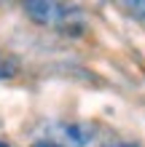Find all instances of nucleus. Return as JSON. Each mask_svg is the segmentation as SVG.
<instances>
[{
	"label": "nucleus",
	"instance_id": "obj_1",
	"mask_svg": "<svg viewBox=\"0 0 145 147\" xmlns=\"http://www.w3.org/2000/svg\"><path fill=\"white\" fill-rule=\"evenodd\" d=\"M30 19L35 24H54L57 13H59V3L57 0H24Z\"/></svg>",
	"mask_w": 145,
	"mask_h": 147
},
{
	"label": "nucleus",
	"instance_id": "obj_2",
	"mask_svg": "<svg viewBox=\"0 0 145 147\" xmlns=\"http://www.w3.org/2000/svg\"><path fill=\"white\" fill-rule=\"evenodd\" d=\"M54 24L59 27V32H67V35H81L83 32V16L73 5H59V13H57Z\"/></svg>",
	"mask_w": 145,
	"mask_h": 147
},
{
	"label": "nucleus",
	"instance_id": "obj_3",
	"mask_svg": "<svg viewBox=\"0 0 145 147\" xmlns=\"http://www.w3.org/2000/svg\"><path fill=\"white\" fill-rule=\"evenodd\" d=\"M91 134L94 128L91 126H83V123H75V126H65L62 128V139L70 144V147H83L91 142Z\"/></svg>",
	"mask_w": 145,
	"mask_h": 147
},
{
	"label": "nucleus",
	"instance_id": "obj_4",
	"mask_svg": "<svg viewBox=\"0 0 145 147\" xmlns=\"http://www.w3.org/2000/svg\"><path fill=\"white\" fill-rule=\"evenodd\" d=\"M121 5H124L126 13L134 16V19H142L145 22V0H121Z\"/></svg>",
	"mask_w": 145,
	"mask_h": 147
},
{
	"label": "nucleus",
	"instance_id": "obj_5",
	"mask_svg": "<svg viewBox=\"0 0 145 147\" xmlns=\"http://www.w3.org/2000/svg\"><path fill=\"white\" fill-rule=\"evenodd\" d=\"M16 72V64L14 62H5V59H0V78H11Z\"/></svg>",
	"mask_w": 145,
	"mask_h": 147
},
{
	"label": "nucleus",
	"instance_id": "obj_6",
	"mask_svg": "<svg viewBox=\"0 0 145 147\" xmlns=\"http://www.w3.org/2000/svg\"><path fill=\"white\" fill-rule=\"evenodd\" d=\"M32 147H57V144H51V142H35Z\"/></svg>",
	"mask_w": 145,
	"mask_h": 147
},
{
	"label": "nucleus",
	"instance_id": "obj_7",
	"mask_svg": "<svg viewBox=\"0 0 145 147\" xmlns=\"http://www.w3.org/2000/svg\"><path fill=\"white\" fill-rule=\"evenodd\" d=\"M105 147H134V144H105Z\"/></svg>",
	"mask_w": 145,
	"mask_h": 147
},
{
	"label": "nucleus",
	"instance_id": "obj_8",
	"mask_svg": "<svg viewBox=\"0 0 145 147\" xmlns=\"http://www.w3.org/2000/svg\"><path fill=\"white\" fill-rule=\"evenodd\" d=\"M0 147H8V144H3V142H0Z\"/></svg>",
	"mask_w": 145,
	"mask_h": 147
}]
</instances>
